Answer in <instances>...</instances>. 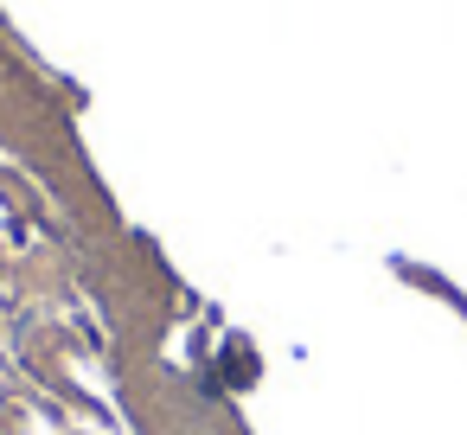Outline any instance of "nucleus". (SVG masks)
<instances>
[{
  "mask_svg": "<svg viewBox=\"0 0 467 435\" xmlns=\"http://www.w3.org/2000/svg\"><path fill=\"white\" fill-rule=\"evenodd\" d=\"M231 378H237V384H250V378H256V358H250L244 346H231Z\"/></svg>",
  "mask_w": 467,
  "mask_h": 435,
  "instance_id": "f257e3e1",
  "label": "nucleus"
}]
</instances>
